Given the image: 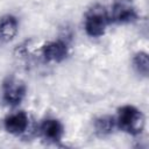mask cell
Wrapping results in <instances>:
<instances>
[{
  "label": "cell",
  "mask_w": 149,
  "mask_h": 149,
  "mask_svg": "<svg viewBox=\"0 0 149 149\" xmlns=\"http://www.w3.org/2000/svg\"><path fill=\"white\" fill-rule=\"evenodd\" d=\"M42 55L45 61L59 63L69 55V47L63 40H56L47 43L42 49Z\"/></svg>",
  "instance_id": "5"
},
{
  "label": "cell",
  "mask_w": 149,
  "mask_h": 149,
  "mask_svg": "<svg viewBox=\"0 0 149 149\" xmlns=\"http://www.w3.org/2000/svg\"><path fill=\"white\" fill-rule=\"evenodd\" d=\"M109 21L116 24H127L137 20L139 13L132 0H116L108 12Z\"/></svg>",
  "instance_id": "3"
},
{
  "label": "cell",
  "mask_w": 149,
  "mask_h": 149,
  "mask_svg": "<svg viewBox=\"0 0 149 149\" xmlns=\"http://www.w3.org/2000/svg\"><path fill=\"white\" fill-rule=\"evenodd\" d=\"M111 23L108 12L104 6H93L85 15L84 29L91 37H100L105 34L107 26Z\"/></svg>",
  "instance_id": "2"
},
{
  "label": "cell",
  "mask_w": 149,
  "mask_h": 149,
  "mask_svg": "<svg viewBox=\"0 0 149 149\" xmlns=\"http://www.w3.org/2000/svg\"><path fill=\"white\" fill-rule=\"evenodd\" d=\"M27 93L26 84L15 78L7 77L2 83V100L9 106H17L22 102Z\"/></svg>",
  "instance_id": "4"
},
{
  "label": "cell",
  "mask_w": 149,
  "mask_h": 149,
  "mask_svg": "<svg viewBox=\"0 0 149 149\" xmlns=\"http://www.w3.org/2000/svg\"><path fill=\"white\" fill-rule=\"evenodd\" d=\"M28 125H29V118L22 111L9 114L3 120V127H5L6 132L12 134V135L23 134L27 130Z\"/></svg>",
  "instance_id": "7"
},
{
  "label": "cell",
  "mask_w": 149,
  "mask_h": 149,
  "mask_svg": "<svg viewBox=\"0 0 149 149\" xmlns=\"http://www.w3.org/2000/svg\"><path fill=\"white\" fill-rule=\"evenodd\" d=\"M19 33V21L16 16L7 14L0 17V40L8 43L15 38Z\"/></svg>",
  "instance_id": "8"
},
{
  "label": "cell",
  "mask_w": 149,
  "mask_h": 149,
  "mask_svg": "<svg viewBox=\"0 0 149 149\" xmlns=\"http://www.w3.org/2000/svg\"><path fill=\"white\" fill-rule=\"evenodd\" d=\"M116 128L129 135H140L146 126V118L141 109L132 105H125L118 109L115 118Z\"/></svg>",
  "instance_id": "1"
},
{
  "label": "cell",
  "mask_w": 149,
  "mask_h": 149,
  "mask_svg": "<svg viewBox=\"0 0 149 149\" xmlns=\"http://www.w3.org/2000/svg\"><path fill=\"white\" fill-rule=\"evenodd\" d=\"M133 68L142 77H148L149 74V58L148 54L144 51H139L133 57Z\"/></svg>",
  "instance_id": "10"
},
{
  "label": "cell",
  "mask_w": 149,
  "mask_h": 149,
  "mask_svg": "<svg viewBox=\"0 0 149 149\" xmlns=\"http://www.w3.org/2000/svg\"><path fill=\"white\" fill-rule=\"evenodd\" d=\"M94 132L98 136H107L111 135L116 128V121L114 116L111 115H101L94 120L93 123Z\"/></svg>",
  "instance_id": "9"
},
{
  "label": "cell",
  "mask_w": 149,
  "mask_h": 149,
  "mask_svg": "<svg viewBox=\"0 0 149 149\" xmlns=\"http://www.w3.org/2000/svg\"><path fill=\"white\" fill-rule=\"evenodd\" d=\"M41 135L50 142H59L64 135V127L62 122L55 118H48L40 125Z\"/></svg>",
  "instance_id": "6"
}]
</instances>
